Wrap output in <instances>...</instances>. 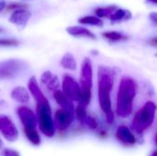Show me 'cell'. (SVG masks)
I'll return each instance as SVG.
<instances>
[{
	"instance_id": "f546056e",
	"label": "cell",
	"mask_w": 157,
	"mask_h": 156,
	"mask_svg": "<svg viewBox=\"0 0 157 156\" xmlns=\"http://www.w3.org/2000/svg\"><path fill=\"white\" fill-rule=\"evenodd\" d=\"M6 1H4V0H1L0 1V13L3 11V9L6 7Z\"/></svg>"
},
{
	"instance_id": "8992f818",
	"label": "cell",
	"mask_w": 157,
	"mask_h": 156,
	"mask_svg": "<svg viewBox=\"0 0 157 156\" xmlns=\"http://www.w3.org/2000/svg\"><path fill=\"white\" fill-rule=\"evenodd\" d=\"M27 63L19 59H8L0 62V80L12 79L22 74Z\"/></svg>"
},
{
	"instance_id": "ac0fdd59",
	"label": "cell",
	"mask_w": 157,
	"mask_h": 156,
	"mask_svg": "<svg viewBox=\"0 0 157 156\" xmlns=\"http://www.w3.org/2000/svg\"><path fill=\"white\" fill-rule=\"evenodd\" d=\"M131 17H132L131 12L122 8H117L109 17L112 22H120L122 20H127L130 19Z\"/></svg>"
},
{
	"instance_id": "4fadbf2b",
	"label": "cell",
	"mask_w": 157,
	"mask_h": 156,
	"mask_svg": "<svg viewBox=\"0 0 157 156\" xmlns=\"http://www.w3.org/2000/svg\"><path fill=\"white\" fill-rule=\"evenodd\" d=\"M40 82L50 91L55 92L56 90H59L60 81H59L58 77L55 74H53L52 72H50V71H45L41 74Z\"/></svg>"
},
{
	"instance_id": "83f0119b",
	"label": "cell",
	"mask_w": 157,
	"mask_h": 156,
	"mask_svg": "<svg viewBox=\"0 0 157 156\" xmlns=\"http://www.w3.org/2000/svg\"><path fill=\"white\" fill-rule=\"evenodd\" d=\"M106 120H107V122L109 124L113 123V121H114V113H113V111L109 112V113L106 114Z\"/></svg>"
},
{
	"instance_id": "603a6c76",
	"label": "cell",
	"mask_w": 157,
	"mask_h": 156,
	"mask_svg": "<svg viewBox=\"0 0 157 156\" xmlns=\"http://www.w3.org/2000/svg\"><path fill=\"white\" fill-rule=\"evenodd\" d=\"M75 118L81 121V122H84V120H86L87 114H86V107L79 104L76 108L75 109Z\"/></svg>"
},
{
	"instance_id": "4316f807",
	"label": "cell",
	"mask_w": 157,
	"mask_h": 156,
	"mask_svg": "<svg viewBox=\"0 0 157 156\" xmlns=\"http://www.w3.org/2000/svg\"><path fill=\"white\" fill-rule=\"evenodd\" d=\"M26 7V6L24 4H20V3H12L10 5H8L7 9H21Z\"/></svg>"
},
{
	"instance_id": "d6986e66",
	"label": "cell",
	"mask_w": 157,
	"mask_h": 156,
	"mask_svg": "<svg viewBox=\"0 0 157 156\" xmlns=\"http://www.w3.org/2000/svg\"><path fill=\"white\" fill-rule=\"evenodd\" d=\"M24 131L30 143L33 145H39L40 143V137L36 128H24Z\"/></svg>"
},
{
	"instance_id": "e575fe53",
	"label": "cell",
	"mask_w": 157,
	"mask_h": 156,
	"mask_svg": "<svg viewBox=\"0 0 157 156\" xmlns=\"http://www.w3.org/2000/svg\"><path fill=\"white\" fill-rule=\"evenodd\" d=\"M1 145H2V142H1V140H0V147H1Z\"/></svg>"
},
{
	"instance_id": "d6a6232c",
	"label": "cell",
	"mask_w": 157,
	"mask_h": 156,
	"mask_svg": "<svg viewBox=\"0 0 157 156\" xmlns=\"http://www.w3.org/2000/svg\"><path fill=\"white\" fill-rule=\"evenodd\" d=\"M151 156H157V152L156 151H154L153 152V154H152V155Z\"/></svg>"
},
{
	"instance_id": "cb8c5ba5",
	"label": "cell",
	"mask_w": 157,
	"mask_h": 156,
	"mask_svg": "<svg viewBox=\"0 0 157 156\" xmlns=\"http://www.w3.org/2000/svg\"><path fill=\"white\" fill-rule=\"evenodd\" d=\"M19 44V41L15 39H0V47H15Z\"/></svg>"
},
{
	"instance_id": "5b68a950",
	"label": "cell",
	"mask_w": 157,
	"mask_h": 156,
	"mask_svg": "<svg viewBox=\"0 0 157 156\" xmlns=\"http://www.w3.org/2000/svg\"><path fill=\"white\" fill-rule=\"evenodd\" d=\"M92 85H93V67L89 58H85L81 65L80 71V89L81 95L79 102L83 106H87L92 97Z\"/></svg>"
},
{
	"instance_id": "7a4b0ae2",
	"label": "cell",
	"mask_w": 157,
	"mask_h": 156,
	"mask_svg": "<svg viewBox=\"0 0 157 156\" xmlns=\"http://www.w3.org/2000/svg\"><path fill=\"white\" fill-rule=\"evenodd\" d=\"M114 85V74L111 68L100 66L98 70V99L101 109L105 114L111 112L110 93Z\"/></svg>"
},
{
	"instance_id": "44dd1931",
	"label": "cell",
	"mask_w": 157,
	"mask_h": 156,
	"mask_svg": "<svg viewBox=\"0 0 157 156\" xmlns=\"http://www.w3.org/2000/svg\"><path fill=\"white\" fill-rule=\"evenodd\" d=\"M102 36L111 41H120V40H125L128 39L127 36L124 34L119 32V31H106L102 33Z\"/></svg>"
},
{
	"instance_id": "ba28073f",
	"label": "cell",
	"mask_w": 157,
	"mask_h": 156,
	"mask_svg": "<svg viewBox=\"0 0 157 156\" xmlns=\"http://www.w3.org/2000/svg\"><path fill=\"white\" fill-rule=\"evenodd\" d=\"M0 132L8 142H15L18 138V131L15 123L6 115H0Z\"/></svg>"
},
{
	"instance_id": "3957f363",
	"label": "cell",
	"mask_w": 157,
	"mask_h": 156,
	"mask_svg": "<svg viewBox=\"0 0 157 156\" xmlns=\"http://www.w3.org/2000/svg\"><path fill=\"white\" fill-rule=\"evenodd\" d=\"M37 103V124L40 131L47 137H52L55 133V127L52 117V108L46 97L36 100Z\"/></svg>"
},
{
	"instance_id": "f1b7e54d",
	"label": "cell",
	"mask_w": 157,
	"mask_h": 156,
	"mask_svg": "<svg viewBox=\"0 0 157 156\" xmlns=\"http://www.w3.org/2000/svg\"><path fill=\"white\" fill-rule=\"evenodd\" d=\"M149 18L154 22V24L156 25L157 23V13L156 12H153L149 15Z\"/></svg>"
},
{
	"instance_id": "ffe728a7",
	"label": "cell",
	"mask_w": 157,
	"mask_h": 156,
	"mask_svg": "<svg viewBox=\"0 0 157 156\" xmlns=\"http://www.w3.org/2000/svg\"><path fill=\"white\" fill-rule=\"evenodd\" d=\"M78 22L81 24H86V25H93V26H98V27H102L103 26V21L94 16H86L82 17L78 19Z\"/></svg>"
},
{
	"instance_id": "9c48e42d",
	"label": "cell",
	"mask_w": 157,
	"mask_h": 156,
	"mask_svg": "<svg viewBox=\"0 0 157 156\" xmlns=\"http://www.w3.org/2000/svg\"><path fill=\"white\" fill-rule=\"evenodd\" d=\"M17 113L24 128H36L37 117L29 108L21 106L17 108Z\"/></svg>"
},
{
	"instance_id": "836d02e7",
	"label": "cell",
	"mask_w": 157,
	"mask_h": 156,
	"mask_svg": "<svg viewBox=\"0 0 157 156\" xmlns=\"http://www.w3.org/2000/svg\"><path fill=\"white\" fill-rule=\"evenodd\" d=\"M3 31H4V29H3L2 28H0V33H1V32H3Z\"/></svg>"
},
{
	"instance_id": "484cf974",
	"label": "cell",
	"mask_w": 157,
	"mask_h": 156,
	"mask_svg": "<svg viewBox=\"0 0 157 156\" xmlns=\"http://www.w3.org/2000/svg\"><path fill=\"white\" fill-rule=\"evenodd\" d=\"M3 156H20L19 153L12 149H4L2 152Z\"/></svg>"
},
{
	"instance_id": "6da1fadb",
	"label": "cell",
	"mask_w": 157,
	"mask_h": 156,
	"mask_svg": "<svg viewBox=\"0 0 157 156\" xmlns=\"http://www.w3.org/2000/svg\"><path fill=\"white\" fill-rule=\"evenodd\" d=\"M136 92V82L130 76H123L117 93V114L120 117L127 118L132 114Z\"/></svg>"
},
{
	"instance_id": "9a60e30c",
	"label": "cell",
	"mask_w": 157,
	"mask_h": 156,
	"mask_svg": "<svg viewBox=\"0 0 157 156\" xmlns=\"http://www.w3.org/2000/svg\"><path fill=\"white\" fill-rule=\"evenodd\" d=\"M66 32L74 37H85V38H89L92 40H96L97 37L96 35L91 32L89 29L84 28V27H80V26H72V27H68L66 28Z\"/></svg>"
},
{
	"instance_id": "7402d4cb",
	"label": "cell",
	"mask_w": 157,
	"mask_h": 156,
	"mask_svg": "<svg viewBox=\"0 0 157 156\" xmlns=\"http://www.w3.org/2000/svg\"><path fill=\"white\" fill-rule=\"evenodd\" d=\"M117 9L116 6H109L107 7H98L96 8L95 13L97 15V17H109L110 15Z\"/></svg>"
},
{
	"instance_id": "277c9868",
	"label": "cell",
	"mask_w": 157,
	"mask_h": 156,
	"mask_svg": "<svg viewBox=\"0 0 157 156\" xmlns=\"http://www.w3.org/2000/svg\"><path fill=\"white\" fill-rule=\"evenodd\" d=\"M156 105L153 101H147L135 114L132 126L134 131L141 134L149 129L155 117Z\"/></svg>"
},
{
	"instance_id": "e0dca14e",
	"label": "cell",
	"mask_w": 157,
	"mask_h": 156,
	"mask_svg": "<svg viewBox=\"0 0 157 156\" xmlns=\"http://www.w3.org/2000/svg\"><path fill=\"white\" fill-rule=\"evenodd\" d=\"M60 63L62 67H63L64 69H67L70 71H75L76 69V61L74 55L70 52H67L63 56Z\"/></svg>"
},
{
	"instance_id": "30bf717a",
	"label": "cell",
	"mask_w": 157,
	"mask_h": 156,
	"mask_svg": "<svg viewBox=\"0 0 157 156\" xmlns=\"http://www.w3.org/2000/svg\"><path fill=\"white\" fill-rule=\"evenodd\" d=\"M73 121V113L63 110V109H58L55 112L54 115V125L60 130L64 131L66 130Z\"/></svg>"
},
{
	"instance_id": "d4e9b609",
	"label": "cell",
	"mask_w": 157,
	"mask_h": 156,
	"mask_svg": "<svg viewBox=\"0 0 157 156\" xmlns=\"http://www.w3.org/2000/svg\"><path fill=\"white\" fill-rule=\"evenodd\" d=\"M84 121H85V123L88 126V128L91 129V130H96V129L98 128V123L97 119L94 118V117L86 116V120H85Z\"/></svg>"
},
{
	"instance_id": "5bb4252c",
	"label": "cell",
	"mask_w": 157,
	"mask_h": 156,
	"mask_svg": "<svg viewBox=\"0 0 157 156\" xmlns=\"http://www.w3.org/2000/svg\"><path fill=\"white\" fill-rule=\"evenodd\" d=\"M53 97L54 99L56 100V102L58 103V105L61 107V109L72 112L74 111V105H73V101H71L61 90H56L55 92H53Z\"/></svg>"
},
{
	"instance_id": "1f68e13d",
	"label": "cell",
	"mask_w": 157,
	"mask_h": 156,
	"mask_svg": "<svg viewBox=\"0 0 157 156\" xmlns=\"http://www.w3.org/2000/svg\"><path fill=\"white\" fill-rule=\"evenodd\" d=\"M146 3H150V4H154V5H156L157 0H145Z\"/></svg>"
},
{
	"instance_id": "52a82bcc",
	"label": "cell",
	"mask_w": 157,
	"mask_h": 156,
	"mask_svg": "<svg viewBox=\"0 0 157 156\" xmlns=\"http://www.w3.org/2000/svg\"><path fill=\"white\" fill-rule=\"evenodd\" d=\"M63 93L71 101H79L81 89L76 80L69 74L63 76Z\"/></svg>"
},
{
	"instance_id": "2e32d148",
	"label": "cell",
	"mask_w": 157,
	"mask_h": 156,
	"mask_svg": "<svg viewBox=\"0 0 157 156\" xmlns=\"http://www.w3.org/2000/svg\"><path fill=\"white\" fill-rule=\"evenodd\" d=\"M11 97L21 104H26L29 101V93L23 86H17L11 92Z\"/></svg>"
},
{
	"instance_id": "8fae6325",
	"label": "cell",
	"mask_w": 157,
	"mask_h": 156,
	"mask_svg": "<svg viewBox=\"0 0 157 156\" xmlns=\"http://www.w3.org/2000/svg\"><path fill=\"white\" fill-rule=\"evenodd\" d=\"M30 17H31V13L29 10L25 8L17 9L11 14L9 17V21L17 26L25 27L28 24Z\"/></svg>"
},
{
	"instance_id": "4dcf8cb0",
	"label": "cell",
	"mask_w": 157,
	"mask_h": 156,
	"mask_svg": "<svg viewBox=\"0 0 157 156\" xmlns=\"http://www.w3.org/2000/svg\"><path fill=\"white\" fill-rule=\"evenodd\" d=\"M150 44L153 45V46H156L157 45V41H156V38H153L152 40H150Z\"/></svg>"
},
{
	"instance_id": "7c38bea8",
	"label": "cell",
	"mask_w": 157,
	"mask_h": 156,
	"mask_svg": "<svg viewBox=\"0 0 157 156\" xmlns=\"http://www.w3.org/2000/svg\"><path fill=\"white\" fill-rule=\"evenodd\" d=\"M117 139L125 145H133L136 143V138L132 131L125 125H121L116 131Z\"/></svg>"
}]
</instances>
